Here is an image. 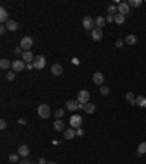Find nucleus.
Here are the masks:
<instances>
[{"mask_svg": "<svg viewBox=\"0 0 146 164\" xmlns=\"http://www.w3.org/2000/svg\"><path fill=\"white\" fill-rule=\"evenodd\" d=\"M50 114H51V108H50V106H48V104L38 106V116L40 117H42V119H48Z\"/></svg>", "mask_w": 146, "mask_h": 164, "instance_id": "nucleus-1", "label": "nucleus"}, {"mask_svg": "<svg viewBox=\"0 0 146 164\" xmlns=\"http://www.w3.org/2000/svg\"><path fill=\"white\" fill-rule=\"evenodd\" d=\"M82 25H83L85 30H89V31H93V30L96 28V25H95V19L91 18V16H85V18H83Z\"/></svg>", "mask_w": 146, "mask_h": 164, "instance_id": "nucleus-2", "label": "nucleus"}, {"mask_svg": "<svg viewBox=\"0 0 146 164\" xmlns=\"http://www.w3.org/2000/svg\"><path fill=\"white\" fill-rule=\"evenodd\" d=\"M69 125H70V128H73V129H79L81 125H82V116L73 114V116L70 117V120H69Z\"/></svg>", "mask_w": 146, "mask_h": 164, "instance_id": "nucleus-3", "label": "nucleus"}, {"mask_svg": "<svg viewBox=\"0 0 146 164\" xmlns=\"http://www.w3.org/2000/svg\"><path fill=\"white\" fill-rule=\"evenodd\" d=\"M32 44H34V40H32L31 37H28V35L22 37V40H20V47L23 49V51H29V49L32 47Z\"/></svg>", "mask_w": 146, "mask_h": 164, "instance_id": "nucleus-4", "label": "nucleus"}, {"mask_svg": "<svg viewBox=\"0 0 146 164\" xmlns=\"http://www.w3.org/2000/svg\"><path fill=\"white\" fill-rule=\"evenodd\" d=\"M89 98H91V94L88 92V91H85V89H82V91H79V94H78V101L81 103V104H88L89 103Z\"/></svg>", "mask_w": 146, "mask_h": 164, "instance_id": "nucleus-5", "label": "nucleus"}, {"mask_svg": "<svg viewBox=\"0 0 146 164\" xmlns=\"http://www.w3.org/2000/svg\"><path fill=\"white\" fill-rule=\"evenodd\" d=\"M45 63H47V60H45L44 56H35V59H34V62H32L34 69H38V70H40V69H44Z\"/></svg>", "mask_w": 146, "mask_h": 164, "instance_id": "nucleus-6", "label": "nucleus"}, {"mask_svg": "<svg viewBox=\"0 0 146 164\" xmlns=\"http://www.w3.org/2000/svg\"><path fill=\"white\" fill-rule=\"evenodd\" d=\"M66 107H67V110H70V111H75V110L83 108L85 106H83V104H81L79 101H75V100H69V101L66 103Z\"/></svg>", "mask_w": 146, "mask_h": 164, "instance_id": "nucleus-7", "label": "nucleus"}, {"mask_svg": "<svg viewBox=\"0 0 146 164\" xmlns=\"http://www.w3.org/2000/svg\"><path fill=\"white\" fill-rule=\"evenodd\" d=\"M23 69H25V62H23V60L18 59V60L12 62V70H13V72H22Z\"/></svg>", "mask_w": 146, "mask_h": 164, "instance_id": "nucleus-8", "label": "nucleus"}, {"mask_svg": "<svg viewBox=\"0 0 146 164\" xmlns=\"http://www.w3.org/2000/svg\"><path fill=\"white\" fill-rule=\"evenodd\" d=\"M117 8H118V13L124 15V16L130 12V6H129V3H126V2H120Z\"/></svg>", "mask_w": 146, "mask_h": 164, "instance_id": "nucleus-9", "label": "nucleus"}, {"mask_svg": "<svg viewBox=\"0 0 146 164\" xmlns=\"http://www.w3.org/2000/svg\"><path fill=\"white\" fill-rule=\"evenodd\" d=\"M104 75L101 73V72H95L93 73V76H92V81H93V84H96V85H100V86H102L104 85Z\"/></svg>", "mask_w": 146, "mask_h": 164, "instance_id": "nucleus-10", "label": "nucleus"}, {"mask_svg": "<svg viewBox=\"0 0 146 164\" xmlns=\"http://www.w3.org/2000/svg\"><path fill=\"white\" fill-rule=\"evenodd\" d=\"M5 25H6V28H8V31H18V28H19V23L16 22V21H13V19H9L6 23H5Z\"/></svg>", "mask_w": 146, "mask_h": 164, "instance_id": "nucleus-11", "label": "nucleus"}, {"mask_svg": "<svg viewBox=\"0 0 146 164\" xmlns=\"http://www.w3.org/2000/svg\"><path fill=\"white\" fill-rule=\"evenodd\" d=\"M102 35H104V34H102V30H101V28H95V30L92 31V35H91V37H92L93 41H100V40L102 38Z\"/></svg>", "mask_w": 146, "mask_h": 164, "instance_id": "nucleus-12", "label": "nucleus"}, {"mask_svg": "<svg viewBox=\"0 0 146 164\" xmlns=\"http://www.w3.org/2000/svg\"><path fill=\"white\" fill-rule=\"evenodd\" d=\"M63 135H64V138L66 139H73L76 136V129H73V128H69V129H64V132H63Z\"/></svg>", "mask_w": 146, "mask_h": 164, "instance_id": "nucleus-13", "label": "nucleus"}, {"mask_svg": "<svg viewBox=\"0 0 146 164\" xmlns=\"http://www.w3.org/2000/svg\"><path fill=\"white\" fill-rule=\"evenodd\" d=\"M34 59H35V57H34V54H32L31 51H23V53H22V60H23V62H27V63H32Z\"/></svg>", "mask_w": 146, "mask_h": 164, "instance_id": "nucleus-14", "label": "nucleus"}, {"mask_svg": "<svg viewBox=\"0 0 146 164\" xmlns=\"http://www.w3.org/2000/svg\"><path fill=\"white\" fill-rule=\"evenodd\" d=\"M51 73H53L54 76H60V75L63 73L61 65H53V66H51Z\"/></svg>", "mask_w": 146, "mask_h": 164, "instance_id": "nucleus-15", "label": "nucleus"}, {"mask_svg": "<svg viewBox=\"0 0 146 164\" xmlns=\"http://www.w3.org/2000/svg\"><path fill=\"white\" fill-rule=\"evenodd\" d=\"M18 154L20 157H28L29 155V147L28 145H20L19 150H18Z\"/></svg>", "mask_w": 146, "mask_h": 164, "instance_id": "nucleus-16", "label": "nucleus"}, {"mask_svg": "<svg viewBox=\"0 0 146 164\" xmlns=\"http://www.w3.org/2000/svg\"><path fill=\"white\" fill-rule=\"evenodd\" d=\"M53 126H54V129H56L57 132H64V122H63L61 119H57V120L53 123Z\"/></svg>", "mask_w": 146, "mask_h": 164, "instance_id": "nucleus-17", "label": "nucleus"}, {"mask_svg": "<svg viewBox=\"0 0 146 164\" xmlns=\"http://www.w3.org/2000/svg\"><path fill=\"white\" fill-rule=\"evenodd\" d=\"M124 43H126L127 45H134V44L137 43V38H136V35L130 34V35H126V38H124Z\"/></svg>", "mask_w": 146, "mask_h": 164, "instance_id": "nucleus-18", "label": "nucleus"}, {"mask_svg": "<svg viewBox=\"0 0 146 164\" xmlns=\"http://www.w3.org/2000/svg\"><path fill=\"white\" fill-rule=\"evenodd\" d=\"M8 18H9V12H8L5 8H0V21H2L3 23H6V22L9 21Z\"/></svg>", "mask_w": 146, "mask_h": 164, "instance_id": "nucleus-19", "label": "nucleus"}, {"mask_svg": "<svg viewBox=\"0 0 146 164\" xmlns=\"http://www.w3.org/2000/svg\"><path fill=\"white\" fill-rule=\"evenodd\" d=\"M83 110H85V113H88V114H93L95 110H96V107H95L92 103H88V104H85Z\"/></svg>", "mask_w": 146, "mask_h": 164, "instance_id": "nucleus-20", "label": "nucleus"}, {"mask_svg": "<svg viewBox=\"0 0 146 164\" xmlns=\"http://www.w3.org/2000/svg\"><path fill=\"white\" fill-rule=\"evenodd\" d=\"M136 106H139V107H146V97L145 95H139V97H136Z\"/></svg>", "mask_w": 146, "mask_h": 164, "instance_id": "nucleus-21", "label": "nucleus"}, {"mask_svg": "<svg viewBox=\"0 0 146 164\" xmlns=\"http://www.w3.org/2000/svg\"><path fill=\"white\" fill-rule=\"evenodd\" d=\"M105 22H107V21H105L104 16H98V18L95 19V25H96V28H101V30H102V27L105 25Z\"/></svg>", "mask_w": 146, "mask_h": 164, "instance_id": "nucleus-22", "label": "nucleus"}, {"mask_svg": "<svg viewBox=\"0 0 146 164\" xmlns=\"http://www.w3.org/2000/svg\"><path fill=\"white\" fill-rule=\"evenodd\" d=\"M145 152H146V142H140L139 147H137V152H136V155L140 157V155H143Z\"/></svg>", "mask_w": 146, "mask_h": 164, "instance_id": "nucleus-23", "label": "nucleus"}, {"mask_svg": "<svg viewBox=\"0 0 146 164\" xmlns=\"http://www.w3.org/2000/svg\"><path fill=\"white\" fill-rule=\"evenodd\" d=\"M0 67H2L3 70H8L9 67H12V63L8 59H2V60H0Z\"/></svg>", "mask_w": 146, "mask_h": 164, "instance_id": "nucleus-24", "label": "nucleus"}, {"mask_svg": "<svg viewBox=\"0 0 146 164\" xmlns=\"http://www.w3.org/2000/svg\"><path fill=\"white\" fill-rule=\"evenodd\" d=\"M114 22L117 23V25H121V23L124 22V15H121V13L114 15Z\"/></svg>", "mask_w": 146, "mask_h": 164, "instance_id": "nucleus-25", "label": "nucleus"}, {"mask_svg": "<svg viewBox=\"0 0 146 164\" xmlns=\"http://www.w3.org/2000/svg\"><path fill=\"white\" fill-rule=\"evenodd\" d=\"M126 100H127L132 106H136V98H134V95H133V92H127V94H126Z\"/></svg>", "mask_w": 146, "mask_h": 164, "instance_id": "nucleus-26", "label": "nucleus"}, {"mask_svg": "<svg viewBox=\"0 0 146 164\" xmlns=\"http://www.w3.org/2000/svg\"><path fill=\"white\" fill-rule=\"evenodd\" d=\"M107 10H108V15H111V16H114V15L118 13V8H117L115 5H110Z\"/></svg>", "mask_w": 146, "mask_h": 164, "instance_id": "nucleus-27", "label": "nucleus"}, {"mask_svg": "<svg viewBox=\"0 0 146 164\" xmlns=\"http://www.w3.org/2000/svg\"><path fill=\"white\" fill-rule=\"evenodd\" d=\"M130 8H139L142 5V0H130V2H127Z\"/></svg>", "mask_w": 146, "mask_h": 164, "instance_id": "nucleus-28", "label": "nucleus"}, {"mask_svg": "<svg viewBox=\"0 0 146 164\" xmlns=\"http://www.w3.org/2000/svg\"><path fill=\"white\" fill-rule=\"evenodd\" d=\"M100 92H101L102 95L105 97V95H108V94H110V88H108L107 85H102V86L100 88Z\"/></svg>", "mask_w": 146, "mask_h": 164, "instance_id": "nucleus-29", "label": "nucleus"}, {"mask_svg": "<svg viewBox=\"0 0 146 164\" xmlns=\"http://www.w3.org/2000/svg\"><path fill=\"white\" fill-rule=\"evenodd\" d=\"M54 116L57 117V119H61V117L64 116V110H63V108H57L56 113H54Z\"/></svg>", "mask_w": 146, "mask_h": 164, "instance_id": "nucleus-30", "label": "nucleus"}, {"mask_svg": "<svg viewBox=\"0 0 146 164\" xmlns=\"http://www.w3.org/2000/svg\"><path fill=\"white\" fill-rule=\"evenodd\" d=\"M18 160H19V154H10V155H9V161L18 163Z\"/></svg>", "mask_w": 146, "mask_h": 164, "instance_id": "nucleus-31", "label": "nucleus"}, {"mask_svg": "<svg viewBox=\"0 0 146 164\" xmlns=\"http://www.w3.org/2000/svg\"><path fill=\"white\" fill-rule=\"evenodd\" d=\"M6 79L8 81H13L15 79V72H13V70H9V72L6 73Z\"/></svg>", "mask_w": 146, "mask_h": 164, "instance_id": "nucleus-32", "label": "nucleus"}, {"mask_svg": "<svg viewBox=\"0 0 146 164\" xmlns=\"http://www.w3.org/2000/svg\"><path fill=\"white\" fill-rule=\"evenodd\" d=\"M123 44H124L123 40H117V41H115V47H117V49H121V47H123Z\"/></svg>", "mask_w": 146, "mask_h": 164, "instance_id": "nucleus-33", "label": "nucleus"}, {"mask_svg": "<svg viewBox=\"0 0 146 164\" xmlns=\"http://www.w3.org/2000/svg\"><path fill=\"white\" fill-rule=\"evenodd\" d=\"M8 128V123L5 122V120H2V122H0V129H2V130H5Z\"/></svg>", "mask_w": 146, "mask_h": 164, "instance_id": "nucleus-34", "label": "nucleus"}, {"mask_svg": "<svg viewBox=\"0 0 146 164\" xmlns=\"http://www.w3.org/2000/svg\"><path fill=\"white\" fill-rule=\"evenodd\" d=\"M6 30H8V28H6V25H0V34H5V32H6Z\"/></svg>", "mask_w": 146, "mask_h": 164, "instance_id": "nucleus-35", "label": "nucleus"}, {"mask_svg": "<svg viewBox=\"0 0 146 164\" xmlns=\"http://www.w3.org/2000/svg\"><path fill=\"white\" fill-rule=\"evenodd\" d=\"M83 133H85V132H83V129H81V128H79V129H76V135H78V136H82Z\"/></svg>", "mask_w": 146, "mask_h": 164, "instance_id": "nucleus-36", "label": "nucleus"}, {"mask_svg": "<svg viewBox=\"0 0 146 164\" xmlns=\"http://www.w3.org/2000/svg\"><path fill=\"white\" fill-rule=\"evenodd\" d=\"M19 164H32L29 160H27V158H23V160H20V163Z\"/></svg>", "mask_w": 146, "mask_h": 164, "instance_id": "nucleus-37", "label": "nucleus"}, {"mask_svg": "<svg viewBox=\"0 0 146 164\" xmlns=\"http://www.w3.org/2000/svg\"><path fill=\"white\" fill-rule=\"evenodd\" d=\"M105 21H107V22H114V16H111V15H108V16L105 18Z\"/></svg>", "mask_w": 146, "mask_h": 164, "instance_id": "nucleus-38", "label": "nucleus"}, {"mask_svg": "<svg viewBox=\"0 0 146 164\" xmlns=\"http://www.w3.org/2000/svg\"><path fill=\"white\" fill-rule=\"evenodd\" d=\"M22 50H23L22 47H16V49H15V51H13V53H15V54H19V53H20Z\"/></svg>", "mask_w": 146, "mask_h": 164, "instance_id": "nucleus-39", "label": "nucleus"}, {"mask_svg": "<svg viewBox=\"0 0 146 164\" xmlns=\"http://www.w3.org/2000/svg\"><path fill=\"white\" fill-rule=\"evenodd\" d=\"M48 161L45 160V158H40V161H38V164H47Z\"/></svg>", "mask_w": 146, "mask_h": 164, "instance_id": "nucleus-40", "label": "nucleus"}, {"mask_svg": "<svg viewBox=\"0 0 146 164\" xmlns=\"http://www.w3.org/2000/svg\"><path fill=\"white\" fill-rule=\"evenodd\" d=\"M18 122H19L20 125H25V123H27V120H25V119H19Z\"/></svg>", "mask_w": 146, "mask_h": 164, "instance_id": "nucleus-41", "label": "nucleus"}, {"mask_svg": "<svg viewBox=\"0 0 146 164\" xmlns=\"http://www.w3.org/2000/svg\"><path fill=\"white\" fill-rule=\"evenodd\" d=\"M27 67H28V69H34V65H32V63H28Z\"/></svg>", "mask_w": 146, "mask_h": 164, "instance_id": "nucleus-42", "label": "nucleus"}, {"mask_svg": "<svg viewBox=\"0 0 146 164\" xmlns=\"http://www.w3.org/2000/svg\"><path fill=\"white\" fill-rule=\"evenodd\" d=\"M47 164H56V161H48Z\"/></svg>", "mask_w": 146, "mask_h": 164, "instance_id": "nucleus-43", "label": "nucleus"}]
</instances>
